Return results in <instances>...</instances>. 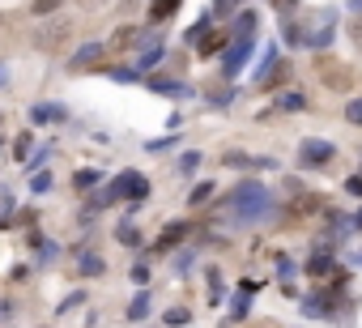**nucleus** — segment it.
<instances>
[{"instance_id":"nucleus-1","label":"nucleus","mask_w":362,"mask_h":328,"mask_svg":"<svg viewBox=\"0 0 362 328\" xmlns=\"http://www.w3.org/2000/svg\"><path fill=\"white\" fill-rule=\"evenodd\" d=\"M230 209L243 218V222H256L260 213H269V192H264L256 180H248V184H239V188L230 192Z\"/></svg>"},{"instance_id":"nucleus-2","label":"nucleus","mask_w":362,"mask_h":328,"mask_svg":"<svg viewBox=\"0 0 362 328\" xmlns=\"http://www.w3.org/2000/svg\"><path fill=\"white\" fill-rule=\"evenodd\" d=\"M111 192H115L119 200H145V196H150V180H145L141 171H119L115 184H111Z\"/></svg>"},{"instance_id":"nucleus-3","label":"nucleus","mask_w":362,"mask_h":328,"mask_svg":"<svg viewBox=\"0 0 362 328\" xmlns=\"http://www.w3.org/2000/svg\"><path fill=\"white\" fill-rule=\"evenodd\" d=\"M248 60H252V39H248V35H239V39H234V47L226 52V60H222V73H226V77H234V73L243 68Z\"/></svg>"},{"instance_id":"nucleus-4","label":"nucleus","mask_w":362,"mask_h":328,"mask_svg":"<svg viewBox=\"0 0 362 328\" xmlns=\"http://www.w3.org/2000/svg\"><path fill=\"white\" fill-rule=\"evenodd\" d=\"M332 43V13H316V21L307 26V47H328Z\"/></svg>"},{"instance_id":"nucleus-5","label":"nucleus","mask_w":362,"mask_h":328,"mask_svg":"<svg viewBox=\"0 0 362 328\" xmlns=\"http://www.w3.org/2000/svg\"><path fill=\"white\" fill-rule=\"evenodd\" d=\"M332 158V145L328 141H303V149H299V162L303 166H324Z\"/></svg>"},{"instance_id":"nucleus-6","label":"nucleus","mask_w":362,"mask_h":328,"mask_svg":"<svg viewBox=\"0 0 362 328\" xmlns=\"http://www.w3.org/2000/svg\"><path fill=\"white\" fill-rule=\"evenodd\" d=\"M188 239V222H171V226H162V235H158V251H171V247H179Z\"/></svg>"},{"instance_id":"nucleus-7","label":"nucleus","mask_w":362,"mask_h":328,"mask_svg":"<svg viewBox=\"0 0 362 328\" xmlns=\"http://www.w3.org/2000/svg\"><path fill=\"white\" fill-rule=\"evenodd\" d=\"M64 115H68V111H64L60 103H39V107L30 111V119H34V124H60Z\"/></svg>"},{"instance_id":"nucleus-8","label":"nucleus","mask_w":362,"mask_h":328,"mask_svg":"<svg viewBox=\"0 0 362 328\" xmlns=\"http://www.w3.org/2000/svg\"><path fill=\"white\" fill-rule=\"evenodd\" d=\"M99 184H103V175L94 171V166H81L77 175H72V188H77V192H94Z\"/></svg>"},{"instance_id":"nucleus-9","label":"nucleus","mask_w":362,"mask_h":328,"mask_svg":"<svg viewBox=\"0 0 362 328\" xmlns=\"http://www.w3.org/2000/svg\"><path fill=\"white\" fill-rule=\"evenodd\" d=\"M183 5V0H150V21H166L175 17V9Z\"/></svg>"},{"instance_id":"nucleus-10","label":"nucleus","mask_w":362,"mask_h":328,"mask_svg":"<svg viewBox=\"0 0 362 328\" xmlns=\"http://www.w3.org/2000/svg\"><path fill=\"white\" fill-rule=\"evenodd\" d=\"M145 86H150L154 94H171V98H183V94H188V86H179V81H162V77H150Z\"/></svg>"},{"instance_id":"nucleus-11","label":"nucleus","mask_w":362,"mask_h":328,"mask_svg":"<svg viewBox=\"0 0 362 328\" xmlns=\"http://www.w3.org/2000/svg\"><path fill=\"white\" fill-rule=\"evenodd\" d=\"M137 39H141V26H119L115 39H111V47H141Z\"/></svg>"},{"instance_id":"nucleus-12","label":"nucleus","mask_w":362,"mask_h":328,"mask_svg":"<svg viewBox=\"0 0 362 328\" xmlns=\"http://www.w3.org/2000/svg\"><path fill=\"white\" fill-rule=\"evenodd\" d=\"M307 273H311V277H324V273H332V256H328V251H316V256L307 260Z\"/></svg>"},{"instance_id":"nucleus-13","label":"nucleus","mask_w":362,"mask_h":328,"mask_svg":"<svg viewBox=\"0 0 362 328\" xmlns=\"http://www.w3.org/2000/svg\"><path fill=\"white\" fill-rule=\"evenodd\" d=\"M99 56H103V43H90V47H81V52L72 56V68H86V64H94Z\"/></svg>"},{"instance_id":"nucleus-14","label":"nucleus","mask_w":362,"mask_h":328,"mask_svg":"<svg viewBox=\"0 0 362 328\" xmlns=\"http://www.w3.org/2000/svg\"><path fill=\"white\" fill-rule=\"evenodd\" d=\"M222 43H226V35H217V30H213V35H205V39H201L197 52H201V56H217V52H222Z\"/></svg>"},{"instance_id":"nucleus-15","label":"nucleus","mask_w":362,"mask_h":328,"mask_svg":"<svg viewBox=\"0 0 362 328\" xmlns=\"http://www.w3.org/2000/svg\"><path fill=\"white\" fill-rule=\"evenodd\" d=\"M145 316H150V294H137L128 302V320H145Z\"/></svg>"},{"instance_id":"nucleus-16","label":"nucleus","mask_w":362,"mask_h":328,"mask_svg":"<svg viewBox=\"0 0 362 328\" xmlns=\"http://www.w3.org/2000/svg\"><path fill=\"white\" fill-rule=\"evenodd\" d=\"M107 264H103V256H90V251H86V256H81V277H99Z\"/></svg>"},{"instance_id":"nucleus-17","label":"nucleus","mask_w":362,"mask_h":328,"mask_svg":"<svg viewBox=\"0 0 362 328\" xmlns=\"http://www.w3.org/2000/svg\"><path fill=\"white\" fill-rule=\"evenodd\" d=\"M303 107H307L303 94H281V98H277V111H303Z\"/></svg>"},{"instance_id":"nucleus-18","label":"nucleus","mask_w":362,"mask_h":328,"mask_svg":"<svg viewBox=\"0 0 362 328\" xmlns=\"http://www.w3.org/2000/svg\"><path fill=\"white\" fill-rule=\"evenodd\" d=\"M30 145H34L30 133H21V137L13 141V158H17V162H30Z\"/></svg>"},{"instance_id":"nucleus-19","label":"nucleus","mask_w":362,"mask_h":328,"mask_svg":"<svg viewBox=\"0 0 362 328\" xmlns=\"http://www.w3.org/2000/svg\"><path fill=\"white\" fill-rule=\"evenodd\" d=\"M248 311H252V302H248V294H239V298L230 302V320H248Z\"/></svg>"},{"instance_id":"nucleus-20","label":"nucleus","mask_w":362,"mask_h":328,"mask_svg":"<svg viewBox=\"0 0 362 328\" xmlns=\"http://www.w3.org/2000/svg\"><path fill=\"white\" fill-rule=\"evenodd\" d=\"M209 196H213V184H197V188H192V196H188V205H205Z\"/></svg>"},{"instance_id":"nucleus-21","label":"nucleus","mask_w":362,"mask_h":328,"mask_svg":"<svg viewBox=\"0 0 362 328\" xmlns=\"http://www.w3.org/2000/svg\"><path fill=\"white\" fill-rule=\"evenodd\" d=\"M107 77H111V81H124V86H128V81H141V73H137V68H111Z\"/></svg>"},{"instance_id":"nucleus-22","label":"nucleus","mask_w":362,"mask_h":328,"mask_svg":"<svg viewBox=\"0 0 362 328\" xmlns=\"http://www.w3.org/2000/svg\"><path fill=\"white\" fill-rule=\"evenodd\" d=\"M60 5H64V0H34V9H30V13H34V17H47V13H56Z\"/></svg>"},{"instance_id":"nucleus-23","label":"nucleus","mask_w":362,"mask_h":328,"mask_svg":"<svg viewBox=\"0 0 362 328\" xmlns=\"http://www.w3.org/2000/svg\"><path fill=\"white\" fill-rule=\"evenodd\" d=\"M158 60H162V43H158V47H145V52H141V68H154Z\"/></svg>"},{"instance_id":"nucleus-24","label":"nucleus","mask_w":362,"mask_h":328,"mask_svg":"<svg viewBox=\"0 0 362 328\" xmlns=\"http://www.w3.org/2000/svg\"><path fill=\"white\" fill-rule=\"evenodd\" d=\"M162 320H166V324H188V320H192V316H188V311H183V307H171V311H166V316H162Z\"/></svg>"},{"instance_id":"nucleus-25","label":"nucleus","mask_w":362,"mask_h":328,"mask_svg":"<svg viewBox=\"0 0 362 328\" xmlns=\"http://www.w3.org/2000/svg\"><path fill=\"white\" fill-rule=\"evenodd\" d=\"M30 188H34V192H47V188H52V175H47V171H39L34 180H30Z\"/></svg>"},{"instance_id":"nucleus-26","label":"nucleus","mask_w":362,"mask_h":328,"mask_svg":"<svg viewBox=\"0 0 362 328\" xmlns=\"http://www.w3.org/2000/svg\"><path fill=\"white\" fill-rule=\"evenodd\" d=\"M197 166H201V154H183V158H179V171H188V175L197 171Z\"/></svg>"},{"instance_id":"nucleus-27","label":"nucleus","mask_w":362,"mask_h":328,"mask_svg":"<svg viewBox=\"0 0 362 328\" xmlns=\"http://www.w3.org/2000/svg\"><path fill=\"white\" fill-rule=\"evenodd\" d=\"M226 166H256L248 154H226Z\"/></svg>"},{"instance_id":"nucleus-28","label":"nucleus","mask_w":362,"mask_h":328,"mask_svg":"<svg viewBox=\"0 0 362 328\" xmlns=\"http://www.w3.org/2000/svg\"><path fill=\"white\" fill-rule=\"evenodd\" d=\"M252 26H256V13H243V17H239V35H252Z\"/></svg>"},{"instance_id":"nucleus-29","label":"nucleus","mask_w":362,"mask_h":328,"mask_svg":"<svg viewBox=\"0 0 362 328\" xmlns=\"http://www.w3.org/2000/svg\"><path fill=\"white\" fill-rule=\"evenodd\" d=\"M115 235H119V243H137V231H132V226H124V222H119Z\"/></svg>"},{"instance_id":"nucleus-30","label":"nucleus","mask_w":362,"mask_h":328,"mask_svg":"<svg viewBox=\"0 0 362 328\" xmlns=\"http://www.w3.org/2000/svg\"><path fill=\"white\" fill-rule=\"evenodd\" d=\"M132 282H137V286H145V282H150V269L137 264V269H132Z\"/></svg>"},{"instance_id":"nucleus-31","label":"nucleus","mask_w":362,"mask_h":328,"mask_svg":"<svg viewBox=\"0 0 362 328\" xmlns=\"http://www.w3.org/2000/svg\"><path fill=\"white\" fill-rule=\"evenodd\" d=\"M77 302H81V294H68V298L60 302V307H56V316H60V311H72V307H77Z\"/></svg>"},{"instance_id":"nucleus-32","label":"nucleus","mask_w":362,"mask_h":328,"mask_svg":"<svg viewBox=\"0 0 362 328\" xmlns=\"http://www.w3.org/2000/svg\"><path fill=\"white\" fill-rule=\"evenodd\" d=\"M350 119H354V124H362V98H358V103H350Z\"/></svg>"},{"instance_id":"nucleus-33","label":"nucleus","mask_w":362,"mask_h":328,"mask_svg":"<svg viewBox=\"0 0 362 328\" xmlns=\"http://www.w3.org/2000/svg\"><path fill=\"white\" fill-rule=\"evenodd\" d=\"M234 5H239V0H217V5H213V9H217V13H230Z\"/></svg>"},{"instance_id":"nucleus-34","label":"nucleus","mask_w":362,"mask_h":328,"mask_svg":"<svg viewBox=\"0 0 362 328\" xmlns=\"http://www.w3.org/2000/svg\"><path fill=\"white\" fill-rule=\"evenodd\" d=\"M294 5H299V0H273V9H281V13H290Z\"/></svg>"},{"instance_id":"nucleus-35","label":"nucleus","mask_w":362,"mask_h":328,"mask_svg":"<svg viewBox=\"0 0 362 328\" xmlns=\"http://www.w3.org/2000/svg\"><path fill=\"white\" fill-rule=\"evenodd\" d=\"M345 188H350V192H354V196H362V175H354V180H350V184H345Z\"/></svg>"},{"instance_id":"nucleus-36","label":"nucleus","mask_w":362,"mask_h":328,"mask_svg":"<svg viewBox=\"0 0 362 328\" xmlns=\"http://www.w3.org/2000/svg\"><path fill=\"white\" fill-rule=\"evenodd\" d=\"M13 316V302H0V320H9Z\"/></svg>"},{"instance_id":"nucleus-37","label":"nucleus","mask_w":362,"mask_h":328,"mask_svg":"<svg viewBox=\"0 0 362 328\" xmlns=\"http://www.w3.org/2000/svg\"><path fill=\"white\" fill-rule=\"evenodd\" d=\"M5 73H9V64H0V86H5Z\"/></svg>"},{"instance_id":"nucleus-38","label":"nucleus","mask_w":362,"mask_h":328,"mask_svg":"<svg viewBox=\"0 0 362 328\" xmlns=\"http://www.w3.org/2000/svg\"><path fill=\"white\" fill-rule=\"evenodd\" d=\"M354 226H358V231H362V209H358V218H354Z\"/></svg>"}]
</instances>
